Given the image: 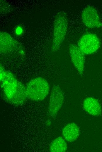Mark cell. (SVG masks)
Returning <instances> with one entry per match:
<instances>
[{"mask_svg":"<svg viewBox=\"0 0 102 152\" xmlns=\"http://www.w3.org/2000/svg\"><path fill=\"white\" fill-rule=\"evenodd\" d=\"M67 148V145L65 140L62 137H59L51 143L50 151L52 152H63Z\"/></svg>","mask_w":102,"mask_h":152,"instance_id":"cell-12","label":"cell"},{"mask_svg":"<svg viewBox=\"0 0 102 152\" xmlns=\"http://www.w3.org/2000/svg\"><path fill=\"white\" fill-rule=\"evenodd\" d=\"M69 51L72 63L80 75L82 76L84 67V54L81 51L78 46L74 44H70Z\"/></svg>","mask_w":102,"mask_h":152,"instance_id":"cell-8","label":"cell"},{"mask_svg":"<svg viewBox=\"0 0 102 152\" xmlns=\"http://www.w3.org/2000/svg\"><path fill=\"white\" fill-rule=\"evenodd\" d=\"M81 18L83 23L86 27L90 28L101 27L102 23L97 11L91 6H87L83 10Z\"/></svg>","mask_w":102,"mask_h":152,"instance_id":"cell-7","label":"cell"},{"mask_svg":"<svg viewBox=\"0 0 102 152\" xmlns=\"http://www.w3.org/2000/svg\"><path fill=\"white\" fill-rule=\"evenodd\" d=\"M99 38L94 34L87 33L84 34L80 39L78 47L84 54H89L96 52L100 46Z\"/></svg>","mask_w":102,"mask_h":152,"instance_id":"cell-4","label":"cell"},{"mask_svg":"<svg viewBox=\"0 0 102 152\" xmlns=\"http://www.w3.org/2000/svg\"><path fill=\"white\" fill-rule=\"evenodd\" d=\"M68 25L66 13L60 11L56 15L55 20L53 38L51 51H56L60 48L66 35Z\"/></svg>","mask_w":102,"mask_h":152,"instance_id":"cell-1","label":"cell"},{"mask_svg":"<svg viewBox=\"0 0 102 152\" xmlns=\"http://www.w3.org/2000/svg\"><path fill=\"white\" fill-rule=\"evenodd\" d=\"M23 32L22 27L21 26H18L16 29L15 32L17 35H20Z\"/></svg>","mask_w":102,"mask_h":152,"instance_id":"cell-13","label":"cell"},{"mask_svg":"<svg viewBox=\"0 0 102 152\" xmlns=\"http://www.w3.org/2000/svg\"><path fill=\"white\" fill-rule=\"evenodd\" d=\"M64 99V93L58 85H54L50 96L48 111L51 116H55L61 108Z\"/></svg>","mask_w":102,"mask_h":152,"instance_id":"cell-5","label":"cell"},{"mask_svg":"<svg viewBox=\"0 0 102 152\" xmlns=\"http://www.w3.org/2000/svg\"><path fill=\"white\" fill-rule=\"evenodd\" d=\"M49 89L48 82L40 77L34 79L27 84L26 94L27 98L34 101H39L44 99L47 95Z\"/></svg>","mask_w":102,"mask_h":152,"instance_id":"cell-2","label":"cell"},{"mask_svg":"<svg viewBox=\"0 0 102 152\" xmlns=\"http://www.w3.org/2000/svg\"><path fill=\"white\" fill-rule=\"evenodd\" d=\"M0 74L1 87L8 100L15 92L19 81L12 73L5 71L1 64Z\"/></svg>","mask_w":102,"mask_h":152,"instance_id":"cell-3","label":"cell"},{"mask_svg":"<svg viewBox=\"0 0 102 152\" xmlns=\"http://www.w3.org/2000/svg\"><path fill=\"white\" fill-rule=\"evenodd\" d=\"M1 53H11L15 52L18 54H24V51L17 42L6 33L0 32Z\"/></svg>","mask_w":102,"mask_h":152,"instance_id":"cell-6","label":"cell"},{"mask_svg":"<svg viewBox=\"0 0 102 152\" xmlns=\"http://www.w3.org/2000/svg\"><path fill=\"white\" fill-rule=\"evenodd\" d=\"M27 98L26 87L19 81L15 92L8 100L14 104L20 105L23 104Z\"/></svg>","mask_w":102,"mask_h":152,"instance_id":"cell-10","label":"cell"},{"mask_svg":"<svg viewBox=\"0 0 102 152\" xmlns=\"http://www.w3.org/2000/svg\"><path fill=\"white\" fill-rule=\"evenodd\" d=\"M83 106L84 110L89 114L98 116L101 112V106L98 101L92 97H88L85 99Z\"/></svg>","mask_w":102,"mask_h":152,"instance_id":"cell-9","label":"cell"},{"mask_svg":"<svg viewBox=\"0 0 102 152\" xmlns=\"http://www.w3.org/2000/svg\"><path fill=\"white\" fill-rule=\"evenodd\" d=\"M79 130L78 126L74 123L67 124L64 128L62 135L65 139L69 142H73L79 136Z\"/></svg>","mask_w":102,"mask_h":152,"instance_id":"cell-11","label":"cell"}]
</instances>
